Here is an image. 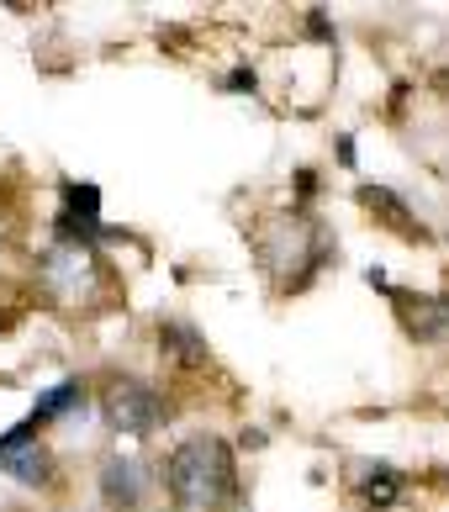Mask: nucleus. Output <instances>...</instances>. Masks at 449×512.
<instances>
[{
  "instance_id": "nucleus-1",
  "label": "nucleus",
  "mask_w": 449,
  "mask_h": 512,
  "mask_svg": "<svg viewBox=\"0 0 449 512\" xmlns=\"http://www.w3.org/2000/svg\"><path fill=\"white\" fill-rule=\"evenodd\" d=\"M164 486L185 512H217L233 491V454L222 439L201 433V439L175 444V454L164 460Z\"/></svg>"
},
{
  "instance_id": "nucleus-2",
  "label": "nucleus",
  "mask_w": 449,
  "mask_h": 512,
  "mask_svg": "<svg viewBox=\"0 0 449 512\" xmlns=\"http://www.w3.org/2000/svg\"><path fill=\"white\" fill-rule=\"evenodd\" d=\"M101 417L111 423V433H127V439H143L164 423V396L143 381H111L101 391Z\"/></svg>"
},
{
  "instance_id": "nucleus-3",
  "label": "nucleus",
  "mask_w": 449,
  "mask_h": 512,
  "mask_svg": "<svg viewBox=\"0 0 449 512\" xmlns=\"http://www.w3.org/2000/svg\"><path fill=\"white\" fill-rule=\"evenodd\" d=\"M0 465H6V476L22 481V486H48L53 481V454L37 444L32 423H16L6 439H0Z\"/></svg>"
},
{
  "instance_id": "nucleus-4",
  "label": "nucleus",
  "mask_w": 449,
  "mask_h": 512,
  "mask_svg": "<svg viewBox=\"0 0 449 512\" xmlns=\"http://www.w3.org/2000/svg\"><path fill=\"white\" fill-rule=\"evenodd\" d=\"M96 481H101V502L111 512H138L143 497H148V470H143V460H133V454H106Z\"/></svg>"
},
{
  "instance_id": "nucleus-5",
  "label": "nucleus",
  "mask_w": 449,
  "mask_h": 512,
  "mask_svg": "<svg viewBox=\"0 0 449 512\" xmlns=\"http://www.w3.org/2000/svg\"><path fill=\"white\" fill-rule=\"evenodd\" d=\"M43 275H48L53 291L74 301L80 291H90V280H96V254H90L85 243H59V249L43 259Z\"/></svg>"
},
{
  "instance_id": "nucleus-6",
  "label": "nucleus",
  "mask_w": 449,
  "mask_h": 512,
  "mask_svg": "<svg viewBox=\"0 0 449 512\" xmlns=\"http://www.w3.org/2000/svg\"><path fill=\"white\" fill-rule=\"evenodd\" d=\"M402 301V322L413 338H444L449 333V296H397Z\"/></svg>"
},
{
  "instance_id": "nucleus-7",
  "label": "nucleus",
  "mask_w": 449,
  "mask_h": 512,
  "mask_svg": "<svg viewBox=\"0 0 449 512\" xmlns=\"http://www.w3.org/2000/svg\"><path fill=\"white\" fill-rule=\"evenodd\" d=\"M69 407H85V386H80V381H59V386L43 396V402L32 407L27 423H32V428H43V423H53V417H64Z\"/></svg>"
},
{
  "instance_id": "nucleus-8",
  "label": "nucleus",
  "mask_w": 449,
  "mask_h": 512,
  "mask_svg": "<svg viewBox=\"0 0 449 512\" xmlns=\"http://www.w3.org/2000/svg\"><path fill=\"white\" fill-rule=\"evenodd\" d=\"M159 344H175L170 354L180 359V365H207V349H201V338L191 328H180V322H170V328H159Z\"/></svg>"
},
{
  "instance_id": "nucleus-9",
  "label": "nucleus",
  "mask_w": 449,
  "mask_h": 512,
  "mask_svg": "<svg viewBox=\"0 0 449 512\" xmlns=\"http://www.w3.org/2000/svg\"><path fill=\"white\" fill-rule=\"evenodd\" d=\"M360 201L370 206V212H386V217H391V227H413V217H407V206H402L397 196H391L386 185H365Z\"/></svg>"
},
{
  "instance_id": "nucleus-10",
  "label": "nucleus",
  "mask_w": 449,
  "mask_h": 512,
  "mask_svg": "<svg viewBox=\"0 0 449 512\" xmlns=\"http://www.w3.org/2000/svg\"><path fill=\"white\" fill-rule=\"evenodd\" d=\"M391 497H397V470H391V465L365 470V502L370 507H386Z\"/></svg>"
},
{
  "instance_id": "nucleus-11",
  "label": "nucleus",
  "mask_w": 449,
  "mask_h": 512,
  "mask_svg": "<svg viewBox=\"0 0 449 512\" xmlns=\"http://www.w3.org/2000/svg\"><path fill=\"white\" fill-rule=\"evenodd\" d=\"M228 85H233V90H254V69H238Z\"/></svg>"
}]
</instances>
